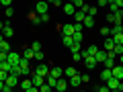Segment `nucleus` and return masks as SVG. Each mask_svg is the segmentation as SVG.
<instances>
[{"mask_svg": "<svg viewBox=\"0 0 123 92\" xmlns=\"http://www.w3.org/2000/svg\"><path fill=\"white\" fill-rule=\"evenodd\" d=\"M49 76H53V78H62V76H64V70H62V68H49Z\"/></svg>", "mask_w": 123, "mask_h": 92, "instance_id": "obj_18", "label": "nucleus"}, {"mask_svg": "<svg viewBox=\"0 0 123 92\" xmlns=\"http://www.w3.org/2000/svg\"><path fill=\"white\" fill-rule=\"evenodd\" d=\"M74 25L72 23H68V25H62V35H74Z\"/></svg>", "mask_w": 123, "mask_h": 92, "instance_id": "obj_15", "label": "nucleus"}, {"mask_svg": "<svg viewBox=\"0 0 123 92\" xmlns=\"http://www.w3.org/2000/svg\"><path fill=\"white\" fill-rule=\"evenodd\" d=\"M2 39H4V35H2V33H0V41H2Z\"/></svg>", "mask_w": 123, "mask_h": 92, "instance_id": "obj_47", "label": "nucleus"}, {"mask_svg": "<svg viewBox=\"0 0 123 92\" xmlns=\"http://www.w3.org/2000/svg\"><path fill=\"white\" fill-rule=\"evenodd\" d=\"M31 47H33V51H41V49H43L39 41H33V43H31Z\"/></svg>", "mask_w": 123, "mask_h": 92, "instance_id": "obj_31", "label": "nucleus"}, {"mask_svg": "<svg viewBox=\"0 0 123 92\" xmlns=\"http://www.w3.org/2000/svg\"><path fill=\"white\" fill-rule=\"evenodd\" d=\"M21 57H25V59H33V57H35V51H33V47H25L23 49V53H21Z\"/></svg>", "mask_w": 123, "mask_h": 92, "instance_id": "obj_13", "label": "nucleus"}, {"mask_svg": "<svg viewBox=\"0 0 123 92\" xmlns=\"http://www.w3.org/2000/svg\"><path fill=\"white\" fill-rule=\"evenodd\" d=\"M31 80H33V84H35L37 88H39L41 84H45V76H39V74H35V72H31Z\"/></svg>", "mask_w": 123, "mask_h": 92, "instance_id": "obj_9", "label": "nucleus"}, {"mask_svg": "<svg viewBox=\"0 0 123 92\" xmlns=\"http://www.w3.org/2000/svg\"><path fill=\"white\" fill-rule=\"evenodd\" d=\"M72 57H74V61H80V59H84V57H82V51H78V53H72Z\"/></svg>", "mask_w": 123, "mask_h": 92, "instance_id": "obj_34", "label": "nucleus"}, {"mask_svg": "<svg viewBox=\"0 0 123 92\" xmlns=\"http://www.w3.org/2000/svg\"><path fill=\"white\" fill-rule=\"evenodd\" d=\"M107 86H109V90H121V80L111 76V78L107 80Z\"/></svg>", "mask_w": 123, "mask_h": 92, "instance_id": "obj_5", "label": "nucleus"}, {"mask_svg": "<svg viewBox=\"0 0 123 92\" xmlns=\"http://www.w3.org/2000/svg\"><path fill=\"white\" fill-rule=\"evenodd\" d=\"M68 84H70V86H76V88H78L80 84H82V78H80V74H74V76H70Z\"/></svg>", "mask_w": 123, "mask_h": 92, "instance_id": "obj_14", "label": "nucleus"}, {"mask_svg": "<svg viewBox=\"0 0 123 92\" xmlns=\"http://www.w3.org/2000/svg\"><path fill=\"white\" fill-rule=\"evenodd\" d=\"M0 4H2V6H10V4H12V0H0Z\"/></svg>", "mask_w": 123, "mask_h": 92, "instance_id": "obj_39", "label": "nucleus"}, {"mask_svg": "<svg viewBox=\"0 0 123 92\" xmlns=\"http://www.w3.org/2000/svg\"><path fill=\"white\" fill-rule=\"evenodd\" d=\"M68 86H70V84H68V80H64V78H57V82H55V90L57 92H64V90H68Z\"/></svg>", "mask_w": 123, "mask_h": 92, "instance_id": "obj_7", "label": "nucleus"}, {"mask_svg": "<svg viewBox=\"0 0 123 92\" xmlns=\"http://www.w3.org/2000/svg\"><path fill=\"white\" fill-rule=\"evenodd\" d=\"M98 2V6H105V4H109V0H97Z\"/></svg>", "mask_w": 123, "mask_h": 92, "instance_id": "obj_42", "label": "nucleus"}, {"mask_svg": "<svg viewBox=\"0 0 123 92\" xmlns=\"http://www.w3.org/2000/svg\"><path fill=\"white\" fill-rule=\"evenodd\" d=\"M35 59H39V61H43V59H45V53H43V49H41V51H35Z\"/></svg>", "mask_w": 123, "mask_h": 92, "instance_id": "obj_33", "label": "nucleus"}, {"mask_svg": "<svg viewBox=\"0 0 123 92\" xmlns=\"http://www.w3.org/2000/svg\"><path fill=\"white\" fill-rule=\"evenodd\" d=\"M101 35H103V37H109V35H111V27H109V25L101 27Z\"/></svg>", "mask_w": 123, "mask_h": 92, "instance_id": "obj_28", "label": "nucleus"}, {"mask_svg": "<svg viewBox=\"0 0 123 92\" xmlns=\"http://www.w3.org/2000/svg\"><path fill=\"white\" fill-rule=\"evenodd\" d=\"M2 29H4V23H2V21H0V31H2Z\"/></svg>", "mask_w": 123, "mask_h": 92, "instance_id": "obj_46", "label": "nucleus"}, {"mask_svg": "<svg viewBox=\"0 0 123 92\" xmlns=\"http://www.w3.org/2000/svg\"><path fill=\"white\" fill-rule=\"evenodd\" d=\"M115 47V39L111 37V39H105V45H103V49H107V51H113Z\"/></svg>", "mask_w": 123, "mask_h": 92, "instance_id": "obj_20", "label": "nucleus"}, {"mask_svg": "<svg viewBox=\"0 0 123 92\" xmlns=\"http://www.w3.org/2000/svg\"><path fill=\"white\" fill-rule=\"evenodd\" d=\"M12 14H14V10H12V6H6V17H12Z\"/></svg>", "mask_w": 123, "mask_h": 92, "instance_id": "obj_36", "label": "nucleus"}, {"mask_svg": "<svg viewBox=\"0 0 123 92\" xmlns=\"http://www.w3.org/2000/svg\"><path fill=\"white\" fill-rule=\"evenodd\" d=\"M109 6H111V12H117V10H119V6H117V4H115V2H111V4H109Z\"/></svg>", "mask_w": 123, "mask_h": 92, "instance_id": "obj_38", "label": "nucleus"}, {"mask_svg": "<svg viewBox=\"0 0 123 92\" xmlns=\"http://www.w3.org/2000/svg\"><path fill=\"white\" fill-rule=\"evenodd\" d=\"M62 41H64V45H66V47H70V45L74 43V39H72V35H62Z\"/></svg>", "mask_w": 123, "mask_h": 92, "instance_id": "obj_26", "label": "nucleus"}, {"mask_svg": "<svg viewBox=\"0 0 123 92\" xmlns=\"http://www.w3.org/2000/svg\"><path fill=\"white\" fill-rule=\"evenodd\" d=\"M117 57H119V63L123 66V53H121V55H117Z\"/></svg>", "mask_w": 123, "mask_h": 92, "instance_id": "obj_44", "label": "nucleus"}, {"mask_svg": "<svg viewBox=\"0 0 123 92\" xmlns=\"http://www.w3.org/2000/svg\"><path fill=\"white\" fill-rule=\"evenodd\" d=\"M111 76H113V74H111V68H105V70L101 72V80H103V82H107Z\"/></svg>", "mask_w": 123, "mask_h": 92, "instance_id": "obj_22", "label": "nucleus"}, {"mask_svg": "<svg viewBox=\"0 0 123 92\" xmlns=\"http://www.w3.org/2000/svg\"><path fill=\"white\" fill-rule=\"evenodd\" d=\"M29 21L33 23V25H39L41 18H39V14H37V12H31V14H29Z\"/></svg>", "mask_w": 123, "mask_h": 92, "instance_id": "obj_25", "label": "nucleus"}, {"mask_svg": "<svg viewBox=\"0 0 123 92\" xmlns=\"http://www.w3.org/2000/svg\"><path fill=\"white\" fill-rule=\"evenodd\" d=\"M18 66H21V76H31V68H29V59H25V57H21V61H18Z\"/></svg>", "mask_w": 123, "mask_h": 92, "instance_id": "obj_4", "label": "nucleus"}, {"mask_svg": "<svg viewBox=\"0 0 123 92\" xmlns=\"http://www.w3.org/2000/svg\"><path fill=\"white\" fill-rule=\"evenodd\" d=\"M115 4H117L119 8H123V0H115Z\"/></svg>", "mask_w": 123, "mask_h": 92, "instance_id": "obj_43", "label": "nucleus"}, {"mask_svg": "<svg viewBox=\"0 0 123 92\" xmlns=\"http://www.w3.org/2000/svg\"><path fill=\"white\" fill-rule=\"evenodd\" d=\"M70 51H72V53H78V51H82V43H78V41H74V43L70 45Z\"/></svg>", "mask_w": 123, "mask_h": 92, "instance_id": "obj_24", "label": "nucleus"}, {"mask_svg": "<svg viewBox=\"0 0 123 92\" xmlns=\"http://www.w3.org/2000/svg\"><path fill=\"white\" fill-rule=\"evenodd\" d=\"M2 35H4V37H12V35H14L12 27H10L8 23H6V25H4V29H2Z\"/></svg>", "mask_w": 123, "mask_h": 92, "instance_id": "obj_21", "label": "nucleus"}, {"mask_svg": "<svg viewBox=\"0 0 123 92\" xmlns=\"http://www.w3.org/2000/svg\"><path fill=\"white\" fill-rule=\"evenodd\" d=\"M2 88H4V80H0V90H2Z\"/></svg>", "mask_w": 123, "mask_h": 92, "instance_id": "obj_45", "label": "nucleus"}, {"mask_svg": "<svg viewBox=\"0 0 123 92\" xmlns=\"http://www.w3.org/2000/svg\"><path fill=\"white\" fill-rule=\"evenodd\" d=\"M84 63H86V68H88V70H94L98 61L94 59V55H86V57H84Z\"/></svg>", "mask_w": 123, "mask_h": 92, "instance_id": "obj_10", "label": "nucleus"}, {"mask_svg": "<svg viewBox=\"0 0 123 92\" xmlns=\"http://www.w3.org/2000/svg\"><path fill=\"white\" fill-rule=\"evenodd\" d=\"M64 12H66L68 17H74V12H76V6L72 4V2H68V4H64Z\"/></svg>", "mask_w": 123, "mask_h": 92, "instance_id": "obj_17", "label": "nucleus"}, {"mask_svg": "<svg viewBox=\"0 0 123 92\" xmlns=\"http://www.w3.org/2000/svg\"><path fill=\"white\" fill-rule=\"evenodd\" d=\"M115 39V43H123V33H117V35H111Z\"/></svg>", "mask_w": 123, "mask_h": 92, "instance_id": "obj_32", "label": "nucleus"}, {"mask_svg": "<svg viewBox=\"0 0 123 92\" xmlns=\"http://www.w3.org/2000/svg\"><path fill=\"white\" fill-rule=\"evenodd\" d=\"M6 61H8L10 66H17L18 61H21V53H14V51H8V57H6Z\"/></svg>", "mask_w": 123, "mask_h": 92, "instance_id": "obj_6", "label": "nucleus"}, {"mask_svg": "<svg viewBox=\"0 0 123 92\" xmlns=\"http://www.w3.org/2000/svg\"><path fill=\"white\" fill-rule=\"evenodd\" d=\"M70 2H72V4L76 6V8H82V6L86 4V2H84V0H70Z\"/></svg>", "mask_w": 123, "mask_h": 92, "instance_id": "obj_30", "label": "nucleus"}, {"mask_svg": "<svg viewBox=\"0 0 123 92\" xmlns=\"http://www.w3.org/2000/svg\"><path fill=\"white\" fill-rule=\"evenodd\" d=\"M80 78H82V84H86V82H90V76H88V74H82V76H80Z\"/></svg>", "mask_w": 123, "mask_h": 92, "instance_id": "obj_37", "label": "nucleus"}, {"mask_svg": "<svg viewBox=\"0 0 123 92\" xmlns=\"http://www.w3.org/2000/svg\"><path fill=\"white\" fill-rule=\"evenodd\" d=\"M97 90H98V92H109V86H98Z\"/></svg>", "mask_w": 123, "mask_h": 92, "instance_id": "obj_41", "label": "nucleus"}, {"mask_svg": "<svg viewBox=\"0 0 123 92\" xmlns=\"http://www.w3.org/2000/svg\"><path fill=\"white\" fill-rule=\"evenodd\" d=\"M0 51H4V53H8V51H10V43H8L6 39L0 41Z\"/></svg>", "mask_w": 123, "mask_h": 92, "instance_id": "obj_23", "label": "nucleus"}, {"mask_svg": "<svg viewBox=\"0 0 123 92\" xmlns=\"http://www.w3.org/2000/svg\"><path fill=\"white\" fill-rule=\"evenodd\" d=\"M107 55H109V51H107V49H98V51L94 53V59H97L98 63H103V61L107 59Z\"/></svg>", "mask_w": 123, "mask_h": 92, "instance_id": "obj_11", "label": "nucleus"}, {"mask_svg": "<svg viewBox=\"0 0 123 92\" xmlns=\"http://www.w3.org/2000/svg\"><path fill=\"white\" fill-rule=\"evenodd\" d=\"M18 86H21L23 90H27V92H35V90H39V88H37L35 84H33V80H31V76H27V78L23 80V82L18 84Z\"/></svg>", "mask_w": 123, "mask_h": 92, "instance_id": "obj_2", "label": "nucleus"}, {"mask_svg": "<svg viewBox=\"0 0 123 92\" xmlns=\"http://www.w3.org/2000/svg\"><path fill=\"white\" fill-rule=\"evenodd\" d=\"M82 23H84V29H92V27H94V17H92V14H86Z\"/></svg>", "mask_w": 123, "mask_h": 92, "instance_id": "obj_16", "label": "nucleus"}, {"mask_svg": "<svg viewBox=\"0 0 123 92\" xmlns=\"http://www.w3.org/2000/svg\"><path fill=\"white\" fill-rule=\"evenodd\" d=\"M103 66H105V68H113V66H115V55H113V53L107 55V59L103 61Z\"/></svg>", "mask_w": 123, "mask_h": 92, "instance_id": "obj_19", "label": "nucleus"}, {"mask_svg": "<svg viewBox=\"0 0 123 92\" xmlns=\"http://www.w3.org/2000/svg\"><path fill=\"white\" fill-rule=\"evenodd\" d=\"M10 68H12V66H10L8 61H0V70H4V72H8V74H10Z\"/></svg>", "mask_w": 123, "mask_h": 92, "instance_id": "obj_29", "label": "nucleus"}, {"mask_svg": "<svg viewBox=\"0 0 123 92\" xmlns=\"http://www.w3.org/2000/svg\"><path fill=\"white\" fill-rule=\"evenodd\" d=\"M64 74H66L68 78H70V76H74V74H78V72H76V68H74V66H70V68H66V70H64Z\"/></svg>", "mask_w": 123, "mask_h": 92, "instance_id": "obj_27", "label": "nucleus"}, {"mask_svg": "<svg viewBox=\"0 0 123 92\" xmlns=\"http://www.w3.org/2000/svg\"><path fill=\"white\" fill-rule=\"evenodd\" d=\"M33 72H35V74H39V76H45V78L49 76V68L45 66V63H41V66H37V68H35Z\"/></svg>", "mask_w": 123, "mask_h": 92, "instance_id": "obj_12", "label": "nucleus"}, {"mask_svg": "<svg viewBox=\"0 0 123 92\" xmlns=\"http://www.w3.org/2000/svg\"><path fill=\"white\" fill-rule=\"evenodd\" d=\"M49 10V2H45V0H37V4H35V12L37 14H45Z\"/></svg>", "mask_w": 123, "mask_h": 92, "instance_id": "obj_3", "label": "nucleus"}, {"mask_svg": "<svg viewBox=\"0 0 123 92\" xmlns=\"http://www.w3.org/2000/svg\"><path fill=\"white\" fill-rule=\"evenodd\" d=\"M107 21L113 23V25H123V8H119L117 12H109Z\"/></svg>", "mask_w": 123, "mask_h": 92, "instance_id": "obj_1", "label": "nucleus"}, {"mask_svg": "<svg viewBox=\"0 0 123 92\" xmlns=\"http://www.w3.org/2000/svg\"><path fill=\"white\" fill-rule=\"evenodd\" d=\"M4 84H8V86H18V74H8L6 76V80H4Z\"/></svg>", "mask_w": 123, "mask_h": 92, "instance_id": "obj_8", "label": "nucleus"}, {"mask_svg": "<svg viewBox=\"0 0 123 92\" xmlns=\"http://www.w3.org/2000/svg\"><path fill=\"white\" fill-rule=\"evenodd\" d=\"M6 57H8V53H4V51H0V61H6Z\"/></svg>", "mask_w": 123, "mask_h": 92, "instance_id": "obj_40", "label": "nucleus"}, {"mask_svg": "<svg viewBox=\"0 0 123 92\" xmlns=\"http://www.w3.org/2000/svg\"><path fill=\"white\" fill-rule=\"evenodd\" d=\"M39 18H41V23H47V21H49V12H45V14H39Z\"/></svg>", "mask_w": 123, "mask_h": 92, "instance_id": "obj_35", "label": "nucleus"}, {"mask_svg": "<svg viewBox=\"0 0 123 92\" xmlns=\"http://www.w3.org/2000/svg\"><path fill=\"white\" fill-rule=\"evenodd\" d=\"M45 2H49V4H53V0H45Z\"/></svg>", "mask_w": 123, "mask_h": 92, "instance_id": "obj_48", "label": "nucleus"}]
</instances>
